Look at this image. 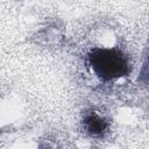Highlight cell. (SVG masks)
Returning <instances> with one entry per match:
<instances>
[{
    "label": "cell",
    "instance_id": "2",
    "mask_svg": "<svg viewBox=\"0 0 149 149\" xmlns=\"http://www.w3.org/2000/svg\"><path fill=\"white\" fill-rule=\"evenodd\" d=\"M84 127L92 136H101L107 130V122L95 113H91L84 119Z\"/></svg>",
    "mask_w": 149,
    "mask_h": 149
},
{
    "label": "cell",
    "instance_id": "1",
    "mask_svg": "<svg viewBox=\"0 0 149 149\" xmlns=\"http://www.w3.org/2000/svg\"><path fill=\"white\" fill-rule=\"evenodd\" d=\"M88 64L102 80L126 77L130 71L127 56L115 48H95L88 54Z\"/></svg>",
    "mask_w": 149,
    "mask_h": 149
}]
</instances>
